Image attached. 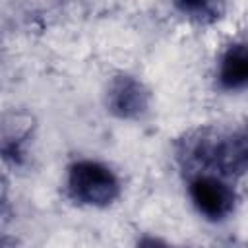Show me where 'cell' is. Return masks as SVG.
<instances>
[{"mask_svg":"<svg viewBox=\"0 0 248 248\" xmlns=\"http://www.w3.org/2000/svg\"><path fill=\"white\" fill-rule=\"evenodd\" d=\"M178 161L186 169L215 170L219 176L248 172V120L234 128H198L176 143Z\"/></svg>","mask_w":248,"mask_h":248,"instance_id":"obj_1","label":"cell"},{"mask_svg":"<svg viewBox=\"0 0 248 248\" xmlns=\"http://www.w3.org/2000/svg\"><path fill=\"white\" fill-rule=\"evenodd\" d=\"M68 194L76 203L107 207L120 196V180L107 165L81 159L68 169Z\"/></svg>","mask_w":248,"mask_h":248,"instance_id":"obj_2","label":"cell"},{"mask_svg":"<svg viewBox=\"0 0 248 248\" xmlns=\"http://www.w3.org/2000/svg\"><path fill=\"white\" fill-rule=\"evenodd\" d=\"M188 192L196 209L209 221H221L234 209L236 194L219 174L198 172L190 180Z\"/></svg>","mask_w":248,"mask_h":248,"instance_id":"obj_3","label":"cell"},{"mask_svg":"<svg viewBox=\"0 0 248 248\" xmlns=\"http://www.w3.org/2000/svg\"><path fill=\"white\" fill-rule=\"evenodd\" d=\"M149 89L134 76L118 74L107 87V110L122 120H138L149 108Z\"/></svg>","mask_w":248,"mask_h":248,"instance_id":"obj_4","label":"cell"},{"mask_svg":"<svg viewBox=\"0 0 248 248\" xmlns=\"http://www.w3.org/2000/svg\"><path fill=\"white\" fill-rule=\"evenodd\" d=\"M217 79L227 91L248 87V43H232L223 52Z\"/></svg>","mask_w":248,"mask_h":248,"instance_id":"obj_5","label":"cell"},{"mask_svg":"<svg viewBox=\"0 0 248 248\" xmlns=\"http://www.w3.org/2000/svg\"><path fill=\"white\" fill-rule=\"evenodd\" d=\"M174 8L184 14L188 19L198 21V23H213L217 21L223 12L225 6L221 2H207V0H186V2H176Z\"/></svg>","mask_w":248,"mask_h":248,"instance_id":"obj_6","label":"cell"},{"mask_svg":"<svg viewBox=\"0 0 248 248\" xmlns=\"http://www.w3.org/2000/svg\"><path fill=\"white\" fill-rule=\"evenodd\" d=\"M138 248H174V246H170V244H167L165 240L155 238V236H143V238L138 242Z\"/></svg>","mask_w":248,"mask_h":248,"instance_id":"obj_7","label":"cell"}]
</instances>
